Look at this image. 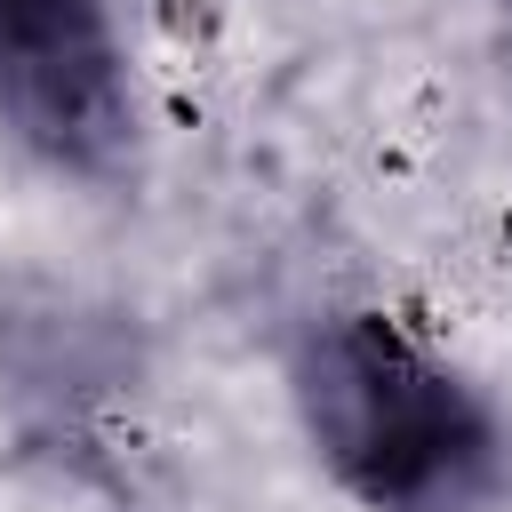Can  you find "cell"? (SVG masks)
I'll list each match as a JSON object with an SVG mask.
<instances>
[{
  "instance_id": "2",
  "label": "cell",
  "mask_w": 512,
  "mask_h": 512,
  "mask_svg": "<svg viewBox=\"0 0 512 512\" xmlns=\"http://www.w3.org/2000/svg\"><path fill=\"white\" fill-rule=\"evenodd\" d=\"M0 136L56 184H136L152 96L120 0H0Z\"/></svg>"
},
{
  "instance_id": "1",
  "label": "cell",
  "mask_w": 512,
  "mask_h": 512,
  "mask_svg": "<svg viewBox=\"0 0 512 512\" xmlns=\"http://www.w3.org/2000/svg\"><path fill=\"white\" fill-rule=\"evenodd\" d=\"M288 424L352 512H496L512 496L504 400L408 312L312 304L280 352Z\"/></svg>"
}]
</instances>
